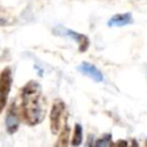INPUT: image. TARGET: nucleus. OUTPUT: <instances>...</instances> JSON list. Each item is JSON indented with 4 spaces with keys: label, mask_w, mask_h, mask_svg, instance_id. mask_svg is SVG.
<instances>
[{
    "label": "nucleus",
    "mask_w": 147,
    "mask_h": 147,
    "mask_svg": "<svg viewBox=\"0 0 147 147\" xmlns=\"http://www.w3.org/2000/svg\"><path fill=\"white\" fill-rule=\"evenodd\" d=\"M146 145H147V142H146Z\"/></svg>",
    "instance_id": "obj_12"
},
{
    "label": "nucleus",
    "mask_w": 147,
    "mask_h": 147,
    "mask_svg": "<svg viewBox=\"0 0 147 147\" xmlns=\"http://www.w3.org/2000/svg\"><path fill=\"white\" fill-rule=\"evenodd\" d=\"M69 134H70V127L68 126V124H65L62 130L60 131V136L59 139L55 144V146H68L69 145Z\"/></svg>",
    "instance_id": "obj_8"
},
{
    "label": "nucleus",
    "mask_w": 147,
    "mask_h": 147,
    "mask_svg": "<svg viewBox=\"0 0 147 147\" xmlns=\"http://www.w3.org/2000/svg\"><path fill=\"white\" fill-rule=\"evenodd\" d=\"M20 122H21V114H20V109L17 108L15 102H11L7 114H6V118H5V125H6V131L9 134H14L20 126Z\"/></svg>",
    "instance_id": "obj_4"
},
{
    "label": "nucleus",
    "mask_w": 147,
    "mask_h": 147,
    "mask_svg": "<svg viewBox=\"0 0 147 147\" xmlns=\"http://www.w3.org/2000/svg\"><path fill=\"white\" fill-rule=\"evenodd\" d=\"M133 22L131 13H123V14H116L111 16L108 21V26H124L127 24H131Z\"/></svg>",
    "instance_id": "obj_7"
},
{
    "label": "nucleus",
    "mask_w": 147,
    "mask_h": 147,
    "mask_svg": "<svg viewBox=\"0 0 147 147\" xmlns=\"http://www.w3.org/2000/svg\"><path fill=\"white\" fill-rule=\"evenodd\" d=\"M59 30V34L61 36H67L69 38H71L72 40H75L77 44H78V47H79V52H85L87 51L88 46H90V40L88 38L85 36V34H82V33H78L74 30H68V29H63L62 26H57L56 28Z\"/></svg>",
    "instance_id": "obj_5"
},
{
    "label": "nucleus",
    "mask_w": 147,
    "mask_h": 147,
    "mask_svg": "<svg viewBox=\"0 0 147 147\" xmlns=\"http://www.w3.org/2000/svg\"><path fill=\"white\" fill-rule=\"evenodd\" d=\"M21 96V118L30 126H34L42 122L45 108L41 101V86L36 80H30L22 88Z\"/></svg>",
    "instance_id": "obj_1"
},
{
    "label": "nucleus",
    "mask_w": 147,
    "mask_h": 147,
    "mask_svg": "<svg viewBox=\"0 0 147 147\" xmlns=\"http://www.w3.org/2000/svg\"><path fill=\"white\" fill-rule=\"evenodd\" d=\"M83 142V129L82 125L76 123L75 124V130H74V136L71 139V145L72 146H79Z\"/></svg>",
    "instance_id": "obj_9"
},
{
    "label": "nucleus",
    "mask_w": 147,
    "mask_h": 147,
    "mask_svg": "<svg viewBox=\"0 0 147 147\" xmlns=\"http://www.w3.org/2000/svg\"><path fill=\"white\" fill-rule=\"evenodd\" d=\"M13 84V72L9 67H6L0 72V114L6 107L8 95Z\"/></svg>",
    "instance_id": "obj_3"
},
{
    "label": "nucleus",
    "mask_w": 147,
    "mask_h": 147,
    "mask_svg": "<svg viewBox=\"0 0 147 147\" xmlns=\"http://www.w3.org/2000/svg\"><path fill=\"white\" fill-rule=\"evenodd\" d=\"M67 124V110L65 105L62 100L56 99L51 108L49 114V126L53 134L60 133L62 127Z\"/></svg>",
    "instance_id": "obj_2"
},
{
    "label": "nucleus",
    "mask_w": 147,
    "mask_h": 147,
    "mask_svg": "<svg viewBox=\"0 0 147 147\" xmlns=\"http://www.w3.org/2000/svg\"><path fill=\"white\" fill-rule=\"evenodd\" d=\"M78 70H79L83 75L88 76L90 78H92V79H93L94 82H96V83H100V82L103 80V75H102V72H101L95 65H93V64H91V63L83 62V63L78 67Z\"/></svg>",
    "instance_id": "obj_6"
},
{
    "label": "nucleus",
    "mask_w": 147,
    "mask_h": 147,
    "mask_svg": "<svg viewBox=\"0 0 147 147\" xmlns=\"http://www.w3.org/2000/svg\"><path fill=\"white\" fill-rule=\"evenodd\" d=\"M13 17L5 10H0V25H9L13 23Z\"/></svg>",
    "instance_id": "obj_11"
},
{
    "label": "nucleus",
    "mask_w": 147,
    "mask_h": 147,
    "mask_svg": "<svg viewBox=\"0 0 147 147\" xmlns=\"http://www.w3.org/2000/svg\"><path fill=\"white\" fill-rule=\"evenodd\" d=\"M94 145H95V146H98V147L111 146V145H113V141H111V134H110V133H107V134L102 136L101 138H99L98 140H95Z\"/></svg>",
    "instance_id": "obj_10"
}]
</instances>
